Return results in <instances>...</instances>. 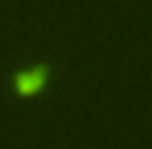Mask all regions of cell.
Returning <instances> with one entry per match:
<instances>
[{
  "label": "cell",
  "mask_w": 152,
  "mask_h": 149,
  "mask_svg": "<svg viewBox=\"0 0 152 149\" xmlns=\"http://www.w3.org/2000/svg\"><path fill=\"white\" fill-rule=\"evenodd\" d=\"M43 78H46V66H36V68L23 71V73L15 76V89L20 94H31V91H36L43 84Z\"/></svg>",
  "instance_id": "6da1fadb"
}]
</instances>
